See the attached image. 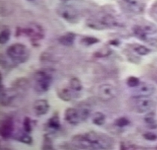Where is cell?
I'll list each match as a JSON object with an SVG mask.
<instances>
[{"label": "cell", "mask_w": 157, "mask_h": 150, "mask_svg": "<svg viewBox=\"0 0 157 150\" xmlns=\"http://www.w3.org/2000/svg\"><path fill=\"white\" fill-rule=\"evenodd\" d=\"M6 54L14 64H23L28 61L30 52L24 44L17 43L8 47Z\"/></svg>", "instance_id": "cell-1"}, {"label": "cell", "mask_w": 157, "mask_h": 150, "mask_svg": "<svg viewBox=\"0 0 157 150\" xmlns=\"http://www.w3.org/2000/svg\"><path fill=\"white\" fill-rule=\"evenodd\" d=\"M52 83L51 74L45 71H39L35 75V90L37 93H46L49 89Z\"/></svg>", "instance_id": "cell-2"}, {"label": "cell", "mask_w": 157, "mask_h": 150, "mask_svg": "<svg viewBox=\"0 0 157 150\" xmlns=\"http://www.w3.org/2000/svg\"><path fill=\"white\" fill-rule=\"evenodd\" d=\"M117 2L124 11L136 14L144 12L146 6L144 0H117Z\"/></svg>", "instance_id": "cell-3"}, {"label": "cell", "mask_w": 157, "mask_h": 150, "mask_svg": "<svg viewBox=\"0 0 157 150\" xmlns=\"http://www.w3.org/2000/svg\"><path fill=\"white\" fill-rule=\"evenodd\" d=\"M57 14L68 23H78L80 19L77 10L71 6H59L57 8Z\"/></svg>", "instance_id": "cell-4"}, {"label": "cell", "mask_w": 157, "mask_h": 150, "mask_svg": "<svg viewBox=\"0 0 157 150\" xmlns=\"http://www.w3.org/2000/svg\"><path fill=\"white\" fill-rule=\"evenodd\" d=\"M134 99L135 108L139 113L150 111L154 105L153 100L148 97H134Z\"/></svg>", "instance_id": "cell-5"}, {"label": "cell", "mask_w": 157, "mask_h": 150, "mask_svg": "<svg viewBox=\"0 0 157 150\" xmlns=\"http://www.w3.org/2000/svg\"><path fill=\"white\" fill-rule=\"evenodd\" d=\"M133 89V97H149L153 95L156 90L153 85L147 83H140L139 86Z\"/></svg>", "instance_id": "cell-6"}, {"label": "cell", "mask_w": 157, "mask_h": 150, "mask_svg": "<svg viewBox=\"0 0 157 150\" xmlns=\"http://www.w3.org/2000/svg\"><path fill=\"white\" fill-rule=\"evenodd\" d=\"M116 89L111 84H103L98 89V97L103 101H109L115 98Z\"/></svg>", "instance_id": "cell-7"}, {"label": "cell", "mask_w": 157, "mask_h": 150, "mask_svg": "<svg viewBox=\"0 0 157 150\" xmlns=\"http://www.w3.org/2000/svg\"><path fill=\"white\" fill-rule=\"evenodd\" d=\"M13 127H14V124H13V119L12 118L8 117L3 120L2 122L1 128H0V134L2 137L4 139H8L11 137L13 132Z\"/></svg>", "instance_id": "cell-8"}, {"label": "cell", "mask_w": 157, "mask_h": 150, "mask_svg": "<svg viewBox=\"0 0 157 150\" xmlns=\"http://www.w3.org/2000/svg\"><path fill=\"white\" fill-rule=\"evenodd\" d=\"M64 119L69 124L73 125H76L81 122L79 114H78V110L69 107L64 112Z\"/></svg>", "instance_id": "cell-9"}, {"label": "cell", "mask_w": 157, "mask_h": 150, "mask_svg": "<svg viewBox=\"0 0 157 150\" xmlns=\"http://www.w3.org/2000/svg\"><path fill=\"white\" fill-rule=\"evenodd\" d=\"M33 109L37 116L45 115L49 110V102L45 99H39L34 102Z\"/></svg>", "instance_id": "cell-10"}, {"label": "cell", "mask_w": 157, "mask_h": 150, "mask_svg": "<svg viewBox=\"0 0 157 150\" xmlns=\"http://www.w3.org/2000/svg\"><path fill=\"white\" fill-rule=\"evenodd\" d=\"M132 31L134 35H136V37L140 39L141 41H142L148 43L152 38H150V35L145 32V30L142 27V26H134V27L132 28Z\"/></svg>", "instance_id": "cell-11"}, {"label": "cell", "mask_w": 157, "mask_h": 150, "mask_svg": "<svg viewBox=\"0 0 157 150\" xmlns=\"http://www.w3.org/2000/svg\"><path fill=\"white\" fill-rule=\"evenodd\" d=\"M75 38H76V34L73 32H67L64 35H61L58 39L59 42L64 46H71L74 44Z\"/></svg>", "instance_id": "cell-12"}, {"label": "cell", "mask_w": 157, "mask_h": 150, "mask_svg": "<svg viewBox=\"0 0 157 150\" xmlns=\"http://www.w3.org/2000/svg\"><path fill=\"white\" fill-rule=\"evenodd\" d=\"M8 90H2L1 93V105L2 106H8L11 103L14 98V95Z\"/></svg>", "instance_id": "cell-13"}, {"label": "cell", "mask_w": 157, "mask_h": 150, "mask_svg": "<svg viewBox=\"0 0 157 150\" xmlns=\"http://www.w3.org/2000/svg\"><path fill=\"white\" fill-rule=\"evenodd\" d=\"M57 95L59 96V98L62 101H70L72 99L73 97L72 93L67 88H64L59 89L58 91Z\"/></svg>", "instance_id": "cell-14"}, {"label": "cell", "mask_w": 157, "mask_h": 150, "mask_svg": "<svg viewBox=\"0 0 157 150\" xmlns=\"http://www.w3.org/2000/svg\"><path fill=\"white\" fill-rule=\"evenodd\" d=\"M78 111V114H79L81 122H83V121L88 119V117L90 116L91 112V109L88 105H83V106L79 107Z\"/></svg>", "instance_id": "cell-15"}, {"label": "cell", "mask_w": 157, "mask_h": 150, "mask_svg": "<svg viewBox=\"0 0 157 150\" xmlns=\"http://www.w3.org/2000/svg\"><path fill=\"white\" fill-rule=\"evenodd\" d=\"M105 122V116L104 115L103 112H97L94 114L92 117V122L93 124L97 126L103 125Z\"/></svg>", "instance_id": "cell-16"}, {"label": "cell", "mask_w": 157, "mask_h": 150, "mask_svg": "<svg viewBox=\"0 0 157 150\" xmlns=\"http://www.w3.org/2000/svg\"><path fill=\"white\" fill-rule=\"evenodd\" d=\"M48 126L49 128L52 129V130H59L61 127V123L59 118V116L54 115L53 116L51 117L48 121Z\"/></svg>", "instance_id": "cell-17"}, {"label": "cell", "mask_w": 157, "mask_h": 150, "mask_svg": "<svg viewBox=\"0 0 157 150\" xmlns=\"http://www.w3.org/2000/svg\"><path fill=\"white\" fill-rule=\"evenodd\" d=\"M133 50L140 56H146L151 53V50L145 46L141 45V44H134L132 47Z\"/></svg>", "instance_id": "cell-18"}, {"label": "cell", "mask_w": 157, "mask_h": 150, "mask_svg": "<svg viewBox=\"0 0 157 150\" xmlns=\"http://www.w3.org/2000/svg\"><path fill=\"white\" fill-rule=\"evenodd\" d=\"M144 121L148 125L151 126V128H156L157 127V122L156 119V116L155 113L153 112H148L144 117Z\"/></svg>", "instance_id": "cell-19"}, {"label": "cell", "mask_w": 157, "mask_h": 150, "mask_svg": "<svg viewBox=\"0 0 157 150\" xmlns=\"http://www.w3.org/2000/svg\"><path fill=\"white\" fill-rule=\"evenodd\" d=\"M70 86L71 89L75 92H80L82 89V84L77 77L71 78L70 81Z\"/></svg>", "instance_id": "cell-20"}, {"label": "cell", "mask_w": 157, "mask_h": 150, "mask_svg": "<svg viewBox=\"0 0 157 150\" xmlns=\"http://www.w3.org/2000/svg\"><path fill=\"white\" fill-rule=\"evenodd\" d=\"M112 54V50L109 47H104L103 48L100 49L94 53V56L96 58H104L109 56Z\"/></svg>", "instance_id": "cell-21"}, {"label": "cell", "mask_w": 157, "mask_h": 150, "mask_svg": "<svg viewBox=\"0 0 157 150\" xmlns=\"http://www.w3.org/2000/svg\"><path fill=\"white\" fill-rule=\"evenodd\" d=\"M11 37V30L9 29L6 28L1 32L0 34V43L1 44H6L8 43Z\"/></svg>", "instance_id": "cell-22"}, {"label": "cell", "mask_w": 157, "mask_h": 150, "mask_svg": "<svg viewBox=\"0 0 157 150\" xmlns=\"http://www.w3.org/2000/svg\"><path fill=\"white\" fill-rule=\"evenodd\" d=\"M100 42V40L97 38L95 37H91V36H87L84 37L81 40V43L84 44L85 46H91L93 45V44H97Z\"/></svg>", "instance_id": "cell-23"}, {"label": "cell", "mask_w": 157, "mask_h": 150, "mask_svg": "<svg viewBox=\"0 0 157 150\" xmlns=\"http://www.w3.org/2000/svg\"><path fill=\"white\" fill-rule=\"evenodd\" d=\"M17 140L20 142L23 143V144H32V142H33V139L31 137L30 135H29L28 133H23V134H20L17 138Z\"/></svg>", "instance_id": "cell-24"}, {"label": "cell", "mask_w": 157, "mask_h": 150, "mask_svg": "<svg viewBox=\"0 0 157 150\" xmlns=\"http://www.w3.org/2000/svg\"><path fill=\"white\" fill-rule=\"evenodd\" d=\"M129 124V120L126 117H120L115 122V125L119 128H124Z\"/></svg>", "instance_id": "cell-25"}, {"label": "cell", "mask_w": 157, "mask_h": 150, "mask_svg": "<svg viewBox=\"0 0 157 150\" xmlns=\"http://www.w3.org/2000/svg\"><path fill=\"white\" fill-rule=\"evenodd\" d=\"M127 83V86H129V87L135 88V87H136L137 86H139V83H140V81H139V78L132 76V77H129L128 78Z\"/></svg>", "instance_id": "cell-26"}, {"label": "cell", "mask_w": 157, "mask_h": 150, "mask_svg": "<svg viewBox=\"0 0 157 150\" xmlns=\"http://www.w3.org/2000/svg\"><path fill=\"white\" fill-rule=\"evenodd\" d=\"M43 149H52V139L48 135H45L44 138V143H43Z\"/></svg>", "instance_id": "cell-27"}, {"label": "cell", "mask_w": 157, "mask_h": 150, "mask_svg": "<svg viewBox=\"0 0 157 150\" xmlns=\"http://www.w3.org/2000/svg\"><path fill=\"white\" fill-rule=\"evenodd\" d=\"M23 129H24L25 132L27 133H30L32 131V121L29 117H25L24 120H23Z\"/></svg>", "instance_id": "cell-28"}, {"label": "cell", "mask_w": 157, "mask_h": 150, "mask_svg": "<svg viewBox=\"0 0 157 150\" xmlns=\"http://www.w3.org/2000/svg\"><path fill=\"white\" fill-rule=\"evenodd\" d=\"M150 14H151L152 18L157 22V3H155L152 6Z\"/></svg>", "instance_id": "cell-29"}, {"label": "cell", "mask_w": 157, "mask_h": 150, "mask_svg": "<svg viewBox=\"0 0 157 150\" xmlns=\"http://www.w3.org/2000/svg\"><path fill=\"white\" fill-rule=\"evenodd\" d=\"M143 136H144V137L145 138V139L147 140H150V141H154L157 139V136L156 135V134H153V133H151V132L146 133V134H144Z\"/></svg>", "instance_id": "cell-30"}, {"label": "cell", "mask_w": 157, "mask_h": 150, "mask_svg": "<svg viewBox=\"0 0 157 150\" xmlns=\"http://www.w3.org/2000/svg\"><path fill=\"white\" fill-rule=\"evenodd\" d=\"M109 44L114 46H118L119 44H120V42H119L117 40H116V39H115V40L110 41H109Z\"/></svg>", "instance_id": "cell-31"}, {"label": "cell", "mask_w": 157, "mask_h": 150, "mask_svg": "<svg viewBox=\"0 0 157 150\" xmlns=\"http://www.w3.org/2000/svg\"><path fill=\"white\" fill-rule=\"evenodd\" d=\"M28 1H33V0H28Z\"/></svg>", "instance_id": "cell-32"}]
</instances>
